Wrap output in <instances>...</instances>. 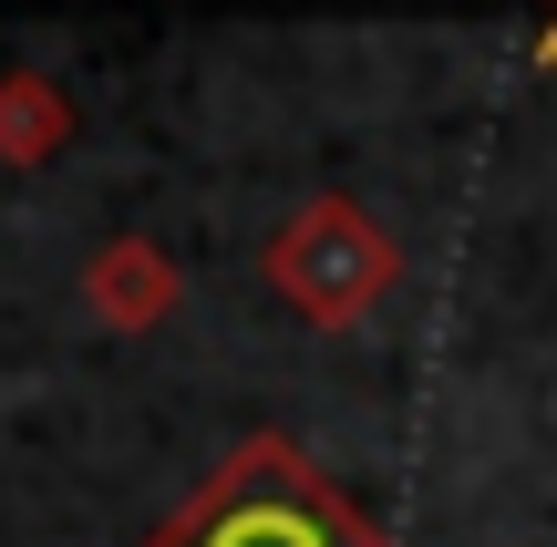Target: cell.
Segmentation results:
<instances>
[{
  "instance_id": "5",
  "label": "cell",
  "mask_w": 557,
  "mask_h": 547,
  "mask_svg": "<svg viewBox=\"0 0 557 547\" xmlns=\"http://www.w3.org/2000/svg\"><path fill=\"white\" fill-rule=\"evenodd\" d=\"M547 52H557V41H547Z\"/></svg>"
},
{
  "instance_id": "4",
  "label": "cell",
  "mask_w": 557,
  "mask_h": 547,
  "mask_svg": "<svg viewBox=\"0 0 557 547\" xmlns=\"http://www.w3.org/2000/svg\"><path fill=\"white\" fill-rule=\"evenodd\" d=\"M73 94H62L52 73H32V62H11L0 73V165L11 176H32V165H52L62 145H73Z\"/></svg>"
},
{
  "instance_id": "1",
  "label": "cell",
  "mask_w": 557,
  "mask_h": 547,
  "mask_svg": "<svg viewBox=\"0 0 557 547\" xmlns=\"http://www.w3.org/2000/svg\"><path fill=\"white\" fill-rule=\"evenodd\" d=\"M135 547H393L289 434H248L227 445V465Z\"/></svg>"
},
{
  "instance_id": "2",
  "label": "cell",
  "mask_w": 557,
  "mask_h": 547,
  "mask_svg": "<svg viewBox=\"0 0 557 547\" xmlns=\"http://www.w3.org/2000/svg\"><path fill=\"white\" fill-rule=\"evenodd\" d=\"M259 279L278 289V310L310 331H361L403 279V248L393 227L372 217L361 197H310L259 238Z\"/></svg>"
},
{
  "instance_id": "3",
  "label": "cell",
  "mask_w": 557,
  "mask_h": 547,
  "mask_svg": "<svg viewBox=\"0 0 557 547\" xmlns=\"http://www.w3.org/2000/svg\"><path fill=\"white\" fill-rule=\"evenodd\" d=\"M176 300H186V269H176V248H156V238H103L94 259H83V310H94L103 331H165Z\"/></svg>"
}]
</instances>
